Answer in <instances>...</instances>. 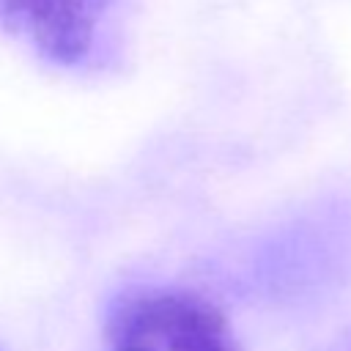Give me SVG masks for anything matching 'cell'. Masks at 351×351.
Returning <instances> with one entry per match:
<instances>
[{"label":"cell","mask_w":351,"mask_h":351,"mask_svg":"<svg viewBox=\"0 0 351 351\" xmlns=\"http://www.w3.org/2000/svg\"><path fill=\"white\" fill-rule=\"evenodd\" d=\"M110 351H239L225 313L189 288L140 285L115 299Z\"/></svg>","instance_id":"2"},{"label":"cell","mask_w":351,"mask_h":351,"mask_svg":"<svg viewBox=\"0 0 351 351\" xmlns=\"http://www.w3.org/2000/svg\"><path fill=\"white\" fill-rule=\"evenodd\" d=\"M132 0H0V27L47 66L112 71L129 41Z\"/></svg>","instance_id":"1"}]
</instances>
